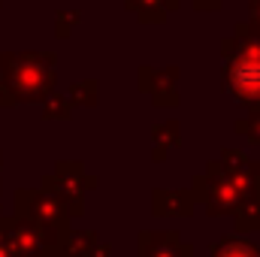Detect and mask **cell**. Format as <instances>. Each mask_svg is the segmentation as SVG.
Segmentation results:
<instances>
[{
	"label": "cell",
	"mask_w": 260,
	"mask_h": 257,
	"mask_svg": "<svg viewBox=\"0 0 260 257\" xmlns=\"http://www.w3.org/2000/svg\"><path fill=\"white\" fill-rule=\"evenodd\" d=\"M61 254L64 257H109V245H103L97 233H70Z\"/></svg>",
	"instance_id": "obj_5"
},
{
	"label": "cell",
	"mask_w": 260,
	"mask_h": 257,
	"mask_svg": "<svg viewBox=\"0 0 260 257\" xmlns=\"http://www.w3.org/2000/svg\"><path fill=\"white\" fill-rule=\"evenodd\" d=\"M79 21V12L76 9H70V15H67V9L58 15V37H67V27L73 30V24Z\"/></svg>",
	"instance_id": "obj_11"
},
{
	"label": "cell",
	"mask_w": 260,
	"mask_h": 257,
	"mask_svg": "<svg viewBox=\"0 0 260 257\" xmlns=\"http://www.w3.org/2000/svg\"><path fill=\"white\" fill-rule=\"evenodd\" d=\"M215 257H251V248H245V245H221Z\"/></svg>",
	"instance_id": "obj_12"
},
{
	"label": "cell",
	"mask_w": 260,
	"mask_h": 257,
	"mask_svg": "<svg viewBox=\"0 0 260 257\" xmlns=\"http://www.w3.org/2000/svg\"><path fill=\"white\" fill-rule=\"evenodd\" d=\"M73 100H76L79 106L94 103V100H97V82H79V85L73 88Z\"/></svg>",
	"instance_id": "obj_8"
},
{
	"label": "cell",
	"mask_w": 260,
	"mask_h": 257,
	"mask_svg": "<svg viewBox=\"0 0 260 257\" xmlns=\"http://www.w3.org/2000/svg\"><path fill=\"white\" fill-rule=\"evenodd\" d=\"M46 115L49 118H70V103H67L61 94H52L49 103H46Z\"/></svg>",
	"instance_id": "obj_9"
},
{
	"label": "cell",
	"mask_w": 260,
	"mask_h": 257,
	"mask_svg": "<svg viewBox=\"0 0 260 257\" xmlns=\"http://www.w3.org/2000/svg\"><path fill=\"white\" fill-rule=\"evenodd\" d=\"M0 257H15L9 242V218H0Z\"/></svg>",
	"instance_id": "obj_10"
},
{
	"label": "cell",
	"mask_w": 260,
	"mask_h": 257,
	"mask_svg": "<svg viewBox=\"0 0 260 257\" xmlns=\"http://www.w3.org/2000/svg\"><path fill=\"white\" fill-rule=\"evenodd\" d=\"M139 257H188V248L179 245L176 236H139Z\"/></svg>",
	"instance_id": "obj_6"
},
{
	"label": "cell",
	"mask_w": 260,
	"mask_h": 257,
	"mask_svg": "<svg viewBox=\"0 0 260 257\" xmlns=\"http://www.w3.org/2000/svg\"><path fill=\"white\" fill-rule=\"evenodd\" d=\"M15 212L18 218L37 224L55 251L64 248V242L70 239V212L64 200L49 191H15Z\"/></svg>",
	"instance_id": "obj_2"
},
{
	"label": "cell",
	"mask_w": 260,
	"mask_h": 257,
	"mask_svg": "<svg viewBox=\"0 0 260 257\" xmlns=\"http://www.w3.org/2000/svg\"><path fill=\"white\" fill-rule=\"evenodd\" d=\"M46 257H64V254L61 251H52V254H46Z\"/></svg>",
	"instance_id": "obj_13"
},
{
	"label": "cell",
	"mask_w": 260,
	"mask_h": 257,
	"mask_svg": "<svg viewBox=\"0 0 260 257\" xmlns=\"http://www.w3.org/2000/svg\"><path fill=\"white\" fill-rule=\"evenodd\" d=\"M9 242H12V254L15 257H46L55 248L49 245V239L43 236V230L24 218H9Z\"/></svg>",
	"instance_id": "obj_3"
},
{
	"label": "cell",
	"mask_w": 260,
	"mask_h": 257,
	"mask_svg": "<svg viewBox=\"0 0 260 257\" xmlns=\"http://www.w3.org/2000/svg\"><path fill=\"white\" fill-rule=\"evenodd\" d=\"M176 0H127L130 9H136V15L142 18V21H157V18H164V12L173 6Z\"/></svg>",
	"instance_id": "obj_7"
},
{
	"label": "cell",
	"mask_w": 260,
	"mask_h": 257,
	"mask_svg": "<svg viewBox=\"0 0 260 257\" xmlns=\"http://www.w3.org/2000/svg\"><path fill=\"white\" fill-rule=\"evenodd\" d=\"M0 76L12 94V100H46L55 94V55L21 52L0 55Z\"/></svg>",
	"instance_id": "obj_1"
},
{
	"label": "cell",
	"mask_w": 260,
	"mask_h": 257,
	"mask_svg": "<svg viewBox=\"0 0 260 257\" xmlns=\"http://www.w3.org/2000/svg\"><path fill=\"white\" fill-rule=\"evenodd\" d=\"M227 85L233 94L251 100L260 97V55L257 52H245L239 58H233V64L227 70Z\"/></svg>",
	"instance_id": "obj_4"
}]
</instances>
